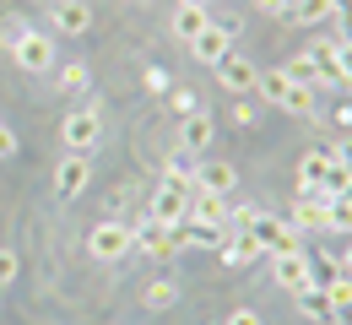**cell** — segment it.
I'll return each mask as SVG.
<instances>
[{
	"instance_id": "cell-1",
	"label": "cell",
	"mask_w": 352,
	"mask_h": 325,
	"mask_svg": "<svg viewBox=\"0 0 352 325\" xmlns=\"http://www.w3.org/2000/svg\"><path fill=\"white\" fill-rule=\"evenodd\" d=\"M255 93L271 103V109H282V114H314V87L304 82H293L287 71H261V82H255Z\"/></svg>"
},
{
	"instance_id": "cell-2",
	"label": "cell",
	"mask_w": 352,
	"mask_h": 325,
	"mask_svg": "<svg viewBox=\"0 0 352 325\" xmlns=\"http://www.w3.org/2000/svg\"><path fill=\"white\" fill-rule=\"evenodd\" d=\"M244 233L255 238V249H261V255H287V249H304V244H298V233L287 228L282 217H265V212H255V217L244 223Z\"/></svg>"
},
{
	"instance_id": "cell-3",
	"label": "cell",
	"mask_w": 352,
	"mask_h": 325,
	"mask_svg": "<svg viewBox=\"0 0 352 325\" xmlns=\"http://www.w3.org/2000/svg\"><path fill=\"white\" fill-rule=\"evenodd\" d=\"M60 141H65V152L92 157V152H98V141H103V120H98L92 109H71V114H65V125H60Z\"/></svg>"
},
{
	"instance_id": "cell-4",
	"label": "cell",
	"mask_w": 352,
	"mask_h": 325,
	"mask_svg": "<svg viewBox=\"0 0 352 325\" xmlns=\"http://www.w3.org/2000/svg\"><path fill=\"white\" fill-rule=\"evenodd\" d=\"M11 60H16L28 76H44V71H54V38L33 27V33H22V38L11 44Z\"/></svg>"
},
{
	"instance_id": "cell-5",
	"label": "cell",
	"mask_w": 352,
	"mask_h": 325,
	"mask_svg": "<svg viewBox=\"0 0 352 325\" xmlns=\"http://www.w3.org/2000/svg\"><path fill=\"white\" fill-rule=\"evenodd\" d=\"M131 244H135V249H146V255H163V260L184 249V238H179V228H163V223H152V217H146V223H135V228H131Z\"/></svg>"
},
{
	"instance_id": "cell-6",
	"label": "cell",
	"mask_w": 352,
	"mask_h": 325,
	"mask_svg": "<svg viewBox=\"0 0 352 325\" xmlns=\"http://www.w3.org/2000/svg\"><path fill=\"white\" fill-rule=\"evenodd\" d=\"M304 60L314 65V87H347L342 82V65H336V38H314L304 44ZM352 93V87H347Z\"/></svg>"
},
{
	"instance_id": "cell-7",
	"label": "cell",
	"mask_w": 352,
	"mask_h": 325,
	"mask_svg": "<svg viewBox=\"0 0 352 325\" xmlns=\"http://www.w3.org/2000/svg\"><path fill=\"white\" fill-rule=\"evenodd\" d=\"M190 195H195V190L163 185L157 195H152V212H146V217H152V223H163V228H179V223L190 217Z\"/></svg>"
},
{
	"instance_id": "cell-8",
	"label": "cell",
	"mask_w": 352,
	"mask_h": 325,
	"mask_svg": "<svg viewBox=\"0 0 352 325\" xmlns=\"http://www.w3.org/2000/svg\"><path fill=\"white\" fill-rule=\"evenodd\" d=\"M271 282L276 287H287V293H298L314 282V266H309L304 249H287V255H271Z\"/></svg>"
},
{
	"instance_id": "cell-9",
	"label": "cell",
	"mask_w": 352,
	"mask_h": 325,
	"mask_svg": "<svg viewBox=\"0 0 352 325\" xmlns=\"http://www.w3.org/2000/svg\"><path fill=\"white\" fill-rule=\"evenodd\" d=\"M212 141H217V120H212L206 109H195V114H184V120H179V152L201 157Z\"/></svg>"
},
{
	"instance_id": "cell-10",
	"label": "cell",
	"mask_w": 352,
	"mask_h": 325,
	"mask_svg": "<svg viewBox=\"0 0 352 325\" xmlns=\"http://www.w3.org/2000/svg\"><path fill=\"white\" fill-rule=\"evenodd\" d=\"M87 249L98 255V260H120V255H131V228L125 223H98V228L87 233Z\"/></svg>"
},
{
	"instance_id": "cell-11",
	"label": "cell",
	"mask_w": 352,
	"mask_h": 325,
	"mask_svg": "<svg viewBox=\"0 0 352 325\" xmlns=\"http://www.w3.org/2000/svg\"><path fill=\"white\" fill-rule=\"evenodd\" d=\"M49 27L65 33V38H82L92 27V5L87 0H54V5H49Z\"/></svg>"
},
{
	"instance_id": "cell-12",
	"label": "cell",
	"mask_w": 352,
	"mask_h": 325,
	"mask_svg": "<svg viewBox=\"0 0 352 325\" xmlns=\"http://www.w3.org/2000/svg\"><path fill=\"white\" fill-rule=\"evenodd\" d=\"M212 71H217L222 87H228V93H239V98L255 93V82H261V65H255V60H244V54H228V60H217Z\"/></svg>"
},
{
	"instance_id": "cell-13",
	"label": "cell",
	"mask_w": 352,
	"mask_h": 325,
	"mask_svg": "<svg viewBox=\"0 0 352 325\" xmlns=\"http://www.w3.org/2000/svg\"><path fill=\"white\" fill-rule=\"evenodd\" d=\"M87 179H92V163L82 152H65V163H60V174H54V195H60V201H76V195L87 190Z\"/></svg>"
},
{
	"instance_id": "cell-14",
	"label": "cell",
	"mask_w": 352,
	"mask_h": 325,
	"mask_svg": "<svg viewBox=\"0 0 352 325\" xmlns=\"http://www.w3.org/2000/svg\"><path fill=\"white\" fill-rule=\"evenodd\" d=\"M325 201H331V190H304V201L293 206V233H320L325 228Z\"/></svg>"
},
{
	"instance_id": "cell-15",
	"label": "cell",
	"mask_w": 352,
	"mask_h": 325,
	"mask_svg": "<svg viewBox=\"0 0 352 325\" xmlns=\"http://www.w3.org/2000/svg\"><path fill=\"white\" fill-rule=\"evenodd\" d=\"M233 185H239V168L233 163H201L195 168V190L201 195H233Z\"/></svg>"
},
{
	"instance_id": "cell-16",
	"label": "cell",
	"mask_w": 352,
	"mask_h": 325,
	"mask_svg": "<svg viewBox=\"0 0 352 325\" xmlns=\"http://www.w3.org/2000/svg\"><path fill=\"white\" fill-rule=\"evenodd\" d=\"M184 223H206V228H228V195H190V217Z\"/></svg>"
},
{
	"instance_id": "cell-17",
	"label": "cell",
	"mask_w": 352,
	"mask_h": 325,
	"mask_svg": "<svg viewBox=\"0 0 352 325\" xmlns=\"http://www.w3.org/2000/svg\"><path fill=\"white\" fill-rule=\"evenodd\" d=\"M228 44H233L228 33H217V27H206V33H195V38H190V54H195L201 65H217V60H228V54H233Z\"/></svg>"
},
{
	"instance_id": "cell-18",
	"label": "cell",
	"mask_w": 352,
	"mask_h": 325,
	"mask_svg": "<svg viewBox=\"0 0 352 325\" xmlns=\"http://www.w3.org/2000/svg\"><path fill=\"white\" fill-rule=\"evenodd\" d=\"M212 27V5H174V38H195V33H206Z\"/></svg>"
},
{
	"instance_id": "cell-19",
	"label": "cell",
	"mask_w": 352,
	"mask_h": 325,
	"mask_svg": "<svg viewBox=\"0 0 352 325\" xmlns=\"http://www.w3.org/2000/svg\"><path fill=\"white\" fill-rule=\"evenodd\" d=\"M282 22H293V27H320V22H331V0H293Z\"/></svg>"
},
{
	"instance_id": "cell-20",
	"label": "cell",
	"mask_w": 352,
	"mask_h": 325,
	"mask_svg": "<svg viewBox=\"0 0 352 325\" xmlns=\"http://www.w3.org/2000/svg\"><path fill=\"white\" fill-rule=\"evenodd\" d=\"M250 260H261V249H255V238L239 228L233 238H222V266H250Z\"/></svg>"
},
{
	"instance_id": "cell-21",
	"label": "cell",
	"mask_w": 352,
	"mask_h": 325,
	"mask_svg": "<svg viewBox=\"0 0 352 325\" xmlns=\"http://www.w3.org/2000/svg\"><path fill=\"white\" fill-rule=\"evenodd\" d=\"M293 298H298V315H309V320H331V298H325V287L309 282V287H298Z\"/></svg>"
},
{
	"instance_id": "cell-22",
	"label": "cell",
	"mask_w": 352,
	"mask_h": 325,
	"mask_svg": "<svg viewBox=\"0 0 352 325\" xmlns=\"http://www.w3.org/2000/svg\"><path fill=\"white\" fill-rule=\"evenodd\" d=\"M195 157L190 152H179V157H168V168H163V185H184V190H195Z\"/></svg>"
},
{
	"instance_id": "cell-23",
	"label": "cell",
	"mask_w": 352,
	"mask_h": 325,
	"mask_svg": "<svg viewBox=\"0 0 352 325\" xmlns=\"http://www.w3.org/2000/svg\"><path fill=\"white\" fill-rule=\"evenodd\" d=\"M325 168H331V152H309L304 163H298V190H320Z\"/></svg>"
},
{
	"instance_id": "cell-24",
	"label": "cell",
	"mask_w": 352,
	"mask_h": 325,
	"mask_svg": "<svg viewBox=\"0 0 352 325\" xmlns=\"http://www.w3.org/2000/svg\"><path fill=\"white\" fill-rule=\"evenodd\" d=\"M141 304H146L152 315H163V309H174V304H179V282H168V277H163V282H152Z\"/></svg>"
},
{
	"instance_id": "cell-25",
	"label": "cell",
	"mask_w": 352,
	"mask_h": 325,
	"mask_svg": "<svg viewBox=\"0 0 352 325\" xmlns=\"http://www.w3.org/2000/svg\"><path fill=\"white\" fill-rule=\"evenodd\" d=\"M325 228L331 233H352V206L347 201H336V195L325 201Z\"/></svg>"
},
{
	"instance_id": "cell-26",
	"label": "cell",
	"mask_w": 352,
	"mask_h": 325,
	"mask_svg": "<svg viewBox=\"0 0 352 325\" xmlns=\"http://www.w3.org/2000/svg\"><path fill=\"white\" fill-rule=\"evenodd\" d=\"M87 87H92V71H87V65H65V71H60V93L76 98V93H87Z\"/></svg>"
},
{
	"instance_id": "cell-27",
	"label": "cell",
	"mask_w": 352,
	"mask_h": 325,
	"mask_svg": "<svg viewBox=\"0 0 352 325\" xmlns=\"http://www.w3.org/2000/svg\"><path fill=\"white\" fill-rule=\"evenodd\" d=\"M141 82H146V93H168V87H174L163 65H146V71H141Z\"/></svg>"
},
{
	"instance_id": "cell-28",
	"label": "cell",
	"mask_w": 352,
	"mask_h": 325,
	"mask_svg": "<svg viewBox=\"0 0 352 325\" xmlns=\"http://www.w3.org/2000/svg\"><path fill=\"white\" fill-rule=\"evenodd\" d=\"M331 16L342 22V33H336V38H352V0H331Z\"/></svg>"
},
{
	"instance_id": "cell-29",
	"label": "cell",
	"mask_w": 352,
	"mask_h": 325,
	"mask_svg": "<svg viewBox=\"0 0 352 325\" xmlns=\"http://www.w3.org/2000/svg\"><path fill=\"white\" fill-rule=\"evenodd\" d=\"M336 65H342V82L352 87V38H336Z\"/></svg>"
},
{
	"instance_id": "cell-30",
	"label": "cell",
	"mask_w": 352,
	"mask_h": 325,
	"mask_svg": "<svg viewBox=\"0 0 352 325\" xmlns=\"http://www.w3.org/2000/svg\"><path fill=\"white\" fill-rule=\"evenodd\" d=\"M331 163H336V168H347V174H352V131L342 136V146L331 152Z\"/></svg>"
},
{
	"instance_id": "cell-31",
	"label": "cell",
	"mask_w": 352,
	"mask_h": 325,
	"mask_svg": "<svg viewBox=\"0 0 352 325\" xmlns=\"http://www.w3.org/2000/svg\"><path fill=\"white\" fill-rule=\"evenodd\" d=\"M16 282V249H0V287Z\"/></svg>"
},
{
	"instance_id": "cell-32",
	"label": "cell",
	"mask_w": 352,
	"mask_h": 325,
	"mask_svg": "<svg viewBox=\"0 0 352 325\" xmlns=\"http://www.w3.org/2000/svg\"><path fill=\"white\" fill-rule=\"evenodd\" d=\"M228 120H233V125H255L261 114H255V103H233V114H228Z\"/></svg>"
},
{
	"instance_id": "cell-33",
	"label": "cell",
	"mask_w": 352,
	"mask_h": 325,
	"mask_svg": "<svg viewBox=\"0 0 352 325\" xmlns=\"http://www.w3.org/2000/svg\"><path fill=\"white\" fill-rule=\"evenodd\" d=\"M212 27H217V33H228V38H233V33H239V16H233V11H222V16H212Z\"/></svg>"
},
{
	"instance_id": "cell-34",
	"label": "cell",
	"mask_w": 352,
	"mask_h": 325,
	"mask_svg": "<svg viewBox=\"0 0 352 325\" xmlns=\"http://www.w3.org/2000/svg\"><path fill=\"white\" fill-rule=\"evenodd\" d=\"M22 33H33V27H28V22H6V33H0V38H6V49L16 44V38H22Z\"/></svg>"
},
{
	"instance_id": "cell-35",
	"label": "cell",
	"mask_w": 352,
	"mask_h": 325,
	"mask_svg": "<svg viewBox=\"0 0 352 325\" xmlns=\"http://www.w3.org/2000/svg\"><path fill=\"white\" fill-rule=\"evenodd\" d=\"M255 5H261L265 16H287V5H293V0H255Z\"/></svg>"
},
{
	"instance_id": "cell-36",
	"label": "cell",
	"mask_w": 352,
	"mask_h": 325,
	"mask_svg": "<svg viewBox=\"0 0 352 325\" xmlns=\"http://www.w3.org/2000/svg\"><path fill=\"white\" fill-rule=\"evenodd\" d=\"M228 325H261V315H255V309H233V315H228Z\"/></svg>"
},
{
	"instance_id": "cell-37",
	"label": "cell",
	"mask_w": 352,
	"mask_h": 325,
	"mask_svg": "<svg viewBox=\"0 0 352 325\" xmlns=\"http://www.w3.org/2000/svg\"><path fill=\"white\" fill-rule=\"evenodd\" d=\"M174 109H179V114H195L201 103H195V93H174Z\"/></svg>"
},
{
	"instance_id": "cell-38",
	"label": "cell",
	"mask_w": 352,
	"mask_h": 325,
	"mask_svg": "<svg viewBox=\"0 0 352 325\" xmlns=\"http://www.w3.org/2000/svg\"><path fill=\"white\" fill-rule=\"evenodd\" d=\"M16 152V136H11V125H0V157H11Z\"/></svg>"
},
{
	"instance_id": "cell-39",
	"label": "cell",
	"mask_w": 352,
	"mask_h": 325,
	"mask_svg": "<svg viewBox=\"0 0 352 325\" xmlns=\"http://www.w3.org/2000/svg\"><path fill=\"white\" fill-rule=\"evenodd\" d=\"M331 120H336V125H342V136H347V131H352V109H347V103H342V109H336V114H331Z\"/></svg>"
},
{
	"instance_id": "cell-40",
	"label": "cell",
	"mask_w": 352,
	"mask_h": 325,
	"mask_svg": "<svg viewBox=\"0 0 352 325\" xmlns=\"http://www.w3.org/2000/svg\"><path fill=\"white\" fill-rule=\"evenodd\" d=\"M331 195H336V201H347V206H352V179H342V185L331 190Z\"/></svg>"
},
{
	"instance_id": "cell-41",
	"label": "cell",
	"mask_w": 352,
	"mask_h": 325,
	"mask_svg": "<svg viewBox=\"0 0 352 325\" xmlns=\"http://www.w3.org/2000/svg\"><path fill=\"white\" fill-rule=\"evenodd\" d=\"M331 320H336V325H352V304H347V309H336Z\"/></svg>"
},
{
	"instance_id": "cell-42",
	"label": "cell",
	"mask_w": 352,
	"mask_h": 325,
	"mask_svg": "<svg viewBox=\"0 0 352 325\" xmlns=\"http://www.w3.org/2000/svg\"><path fill=\"white\" fill-rule=\"evenodd\" d=\"M342 271H352V249H347V255H342Z\"/></svg>"
},
{
	"instance_id": "cell-43",
	"label": "cell",
	"mask_w": 352,
	"mask_h": 325,
	"mask_svg": "<svg viewBox=\"0 0 352 325\" xmlns=\"http://www.w3.org/2000/svg\"><path fill=\"white\" fill-rule=\"evenodd\" d=\"M179 5H212V0H179Z\"/></svg>"
},
{
	"instance_id": "cell-44",
	"label": "cell",
	"mask_w": 352,
	"mask_h": 325,
	"mask_svg": "<svg viewBox=\"0 0 352 325\" xmlns=\"http://www.w3.org/2000/svg\"><path fill=\"white\" fill-rule=\"evenodd\" d=\"M0 125H6V120H0Z\"/></svg>"
}]
</instances>
